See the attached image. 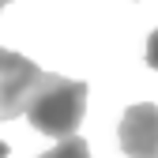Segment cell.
I'll list each match as a JSON object with an SVG mask.
<instances>
[{
	"mask_svg": "<svg viewBox=\"0 0 158 158\" xmlns=\"http://www.w3.org/2000/svg\"><path fill=\"white\" fill-rule=\"evenodd\" d=\"M23 113L38 132L53 135V139L75 135V128L83 124V113H87V83L42 72V79L30 90Z\"/></svg>",
	"mask_w": 158,
	"mask_h": 158,
	"instance_id": "6da1fadb",
	"label": "cell"
},
{
	"mask_svg": "<svg viewBox=\"0 0 158 158\" xmlns=\"http://www.w3.org/2000/svg\"><path fill=\"white\" fill-rule=\"evenodd\" d=\"M38 79H42V68H38L30 56L0 49V124L23 117L27 98L38 87Z\"/></svg>",
	"mask_w": 158,
	"mask_h": 158,
	"instance_id": "7a4b0ae2",
	"label": "cell"
},
{
	"mask_svg": "<svg viewBox=\"0 0 158 158\" xmlns=\"http://www.w3.org/2000/svg\"><path fill=\"white\" fill-rule=\"evenodd\" d=\"M117 135H121V151L128 158H158V106L151 102L132 106Z\"/></svg>",
	"mask_w": 158,
	"mask_h": 158,
	"instance_id": "3957f363",
	"label": "cell"
},
{
	"mask_svg": "<svg viewBox=\"0 0 158 158\" xmlns=\"http://www.w3.org/2000/svg\"><path fill=\"white\" fill-rule=\"evenodd\" d=\"M42 158H90V147H87V139H79V135H64V139L53 151H45Z\"/></svg>",
	"mask_w": 158,
	"mask_h": 158,
	"instance_id": "277c9868",
	"label": "cell"
},
{
	"mask_svg": "<svg viewBox=\"0 0 158 158\" xmlns=\"http://www.w3.org/2000/svg\"><path fill=\"white\" fill-rule=\"evenodd\" d=\"M147 64H151V68L158 72V30H154V34L147 38Z\"/></svg>",
	"mask_w": 158,
	"mask_h": 158,
	"instance_id": "5b68a950",
	"label": "cell"
},
{
	"mask_svg": "<svg viewBox=\"0 0 158 158\" xmlns=\"http://www.w3.org/2000/svg\"><path fill=\"white\" fill-rule=\"evenodd\" d=\"M0 158H8V143H0Z\"/></svg>",
	"mask_w": 158,
	"mask_h": 158,
	"instance_id": "8992f818",
	"label": "cell"
}]
</instances>
